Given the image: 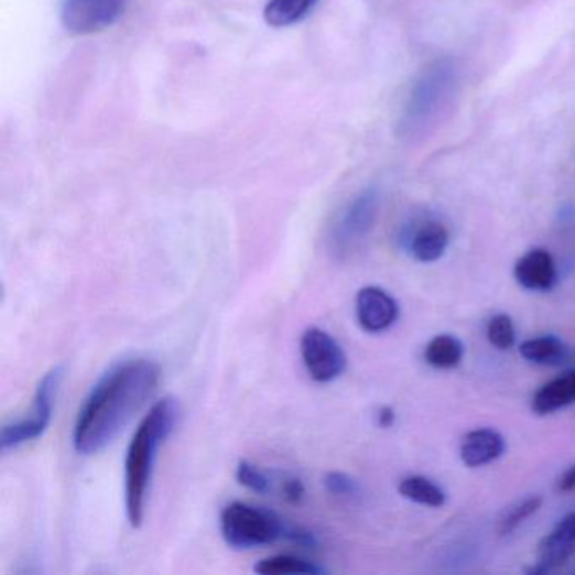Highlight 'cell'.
<instances>
[{
  "instance_id": "ffe728a7",
  "label": "cell",
  "mask_w": 575,
  "mask_h": 575,
  "mask_svg": "<svg viewBox=\"0 0 575 575\" xmlns=\"http://www.w3.org/2000/svg\"><path fill=\"white\" fill-rule=\"evenodd\" d=\"M543 500L540 497H529L525 500L518 501V503L511 505L508 510L503 511L500 520H498V533L501 536L510 535L518 527L529 520L530 517L536 513L542 508Z\"/></svg>"
},
{
  "instance_id": "7c38bea8",
  "label": "cell",
  "mask_w": 575,
  "mask_h": 575,
  "mask_svg": "<svg viewBox=\"0 0 575 575\" xmlns=\"http://www.w3.org/2000/svg\"><path fill=\"white\" fill-rule=\"evenodd\" d=\"M503 435L495 428H475L460 440L459 456L468 468H481L503 456Z\"/></svg>"
},
{
  "instance_id": "7402d4cb",
  "label": "cell",
  "mask_w": 575,
  "mask_h": 575,
  "mask_svg": "<svg viewBox=\"0 0 575 575\" xmlns=\"http://www.w3.org/2000/svg\"><path fill=\"white\" fill-rule=\"evenodd\" d=\"M237 481L250 491L259 492V495H265L272 489V479L269 478V475L250 460L241 459L238 463Z\"/></svg>"
},
{
  "instance_id": "52a82bcc",
  "label": "cell",
  "mask_w": 575,
  "mask_h": 575,
  "mask_svg": "<svg viewBox=\"0 0 575 575\" xmlns=\"http://www.w3.org/2000/svg\"><path fill=\"white\" fill-rule=\"evenodd\" d=\"M130 0H65L63 28L75 36H90L116 24L129 8Z\"/></svg>"
},
{
  "instance_id": "5b68a950",
  "label": "cell",
  "mask_w": 575,
  "mask_h": 575,
  "mask_svg": "<svg viewBox=\"0 0 575 575\" xmlns=\"http://www.w3.org/2000/svg\"><path fill=\"white\" fill-rule=\"evenodd\" d=\"M380 208V196L377 191L367 189L356 196L351 203L339 213L338 220L333 225L332 250L338 257L348 256L361 241L368 237Z\"/></svg>"
},
{
  "instance_id": "9a60e30c",
  "label": "cell",
  "mask_w": 575,
  "mask_h": 575,
  "mask_svg": "<svg viewBox=\"0 0 575 575\" xmlns=\"http://www.w3.org/2000/svg\"><path fill=\"white\" fill-rule=\"evenodd\" d=\"M520 355L530 364L558 365L567 356V346L557 336H536L520 345Z\"/></svg>"
},
{
  "instance_id": "6da1fadb",
  "label": "cell",
  "mask_w": 575,
  "mask_h": 575,
  "mask_svg": "<svg viewBox=\"0 0 575 575\" xmlns=\"http://www.w3.org/2000/svg\"><path fill=\"white\" fill-rule=\"evenodd\" d=\"M161 370L154 361L133 358L110 368L79 406L73 446L84 456L100 453L154 395Z\"/></svg>"
},
{
  "instance_id": "3957f363",
  "label": "cell",
  "mask_w": 575,
  "mask_h": 575,
  "mask_svg": "<svg viewBox=\"0 0 575 575\" xmlns=\"http://www.w3.org/2000/svg\"><path fill=\"white\" fill-rule=\"evenodd\" d=\"M221 536L231 549L250 551L256 546L270 545L281 539L294 542L297 529L273 511L253 505L234 501L220 514Z\"/></svg>"
},
{
  "instance_id": "9c48e42d",
  "label": "cell",
  "mask_w": 575,
  "mask_h": 575,
  "mask_svg": "<svg viewBox=\"0 0 575 575\" xmlns=\"http://www.w3.org/2000/svg\"><path fill=\"white\" fill-rule=\"evenodd\" d=\"M453 82V66L437 63L434 68L428 69L427 75H424V78L419 82L414 95L410 98L409 110H406L410 123L412 120L424 123L432 113L437 112V107H441L446 100L444 95L447 94Z\"/></svg>"
},
{
  "instance_id": "d6986e66",
  "label": "cell",
  "mask_w": 575,
  "mask_h": 575,
  "mask_svg": "<svg viewBox=\"0 0 575 575\" xmlns=\"http://www.w3.org/2000/svg\"><path fill=\"white\" fill-rule=\"evenodd\" d=\"M253 571H256L257 574L262 575L326 574V568L319 567V565L314 564V562L289 554H279L272 555V557L262 558V561L253 567Z\"/></svg>"
},
{
  "instance_id": "44dd1931",
  "label": "cell",
  "mask_w": 575,
  "mask_h": 575,
  "mask_svg": "<svg viewBox=\"0 0 575 575\" xmlns=\"http://www.w3.org/2000/svg\"><path fill=\"white\" fill-rule=\"evenodd\" d=\"M486 336L488 341L497 349H510L517 341V333H514V324L507 314H497L488 321L486 326Z\"/></svg>"
},
{
  "instance_id": "ba28073f",
  "label": "cell",
  "mask_w": 575,
  "mask_h": 575,
  "mask_svg": "<svg viewBox=\"0 0 575 575\" xmlns=\"http://www.w3.org/2000/svg\"><path fill=\"white\" fill-rule=\"evenodd\" d=\"M400 307L395 299L377 285H368L356 295V319L367 333H383L399 319Z\"/></svg>"
},
{
  "instance_id": "2e32d148",
  "label": "cell",
  "mask_w": 575,
  "mask_h": 575,
  "mask_svg": "<svg viewBox=\"0 0 575 575\" xmlns=\"http://www.w3.org/2000/svg\"><path fill=\"white\" fill-rule=\"evenodd\" d=\"M464 346L456 336L440 335L425 346L424 358L432 368L453 370L463 361Z\"/></svg>"
},
{
  "instance_id": "d4e9b609",
  "label": "cell",
  "mask_w": 575,
  "mask_h": 575,
  "mask_svg": "<svg viewBox=\"0 0 575 575\" xmlns=\"http://www.w3.org/2000/svg\"><path fill=\"white\" fill-rule=\"evenodd\" d=\"M557 489L561 492L575 491V466L568 468L567 471L561 476L557 482Z\"/></svg>"
},
{
  "instance_id": "5bb4252c",
  "label": "cell",
  "mask_w": 575,
  "mask_h": 575,
  "mask_svg": "<svg viewBox=\"0 0 575 575\" xmlns=\"http://www.w3.org/2000/svg\"><path fill=\"white\" fill-rule=\"evenodd\" d=\"M572 403H575V368L536 390L532 399V410L536 415H549Z\"/></svg>"
},
{
  "instance_id": "603a6c76",
  "label": "cell",
  "mask_w": 575,
  "mask_h": 575,
  "mask_svg": "<svg viewBox=\"0 0 575 575\" xmlns=\"http://www.w3.org/2000/svg\"><path fill=\"white\" fill-rule=\"evenodd\" d=\"M324 486L335 497L351 498L360 492L358 481L352 479L351 476L345 475V473H327L326 478H324Z\"/></svg>"
},
{
  "instance_id": "277c9868",
  "label": "cell",
  "mask_w": 575,
  "mask_h": 575,
  "mask_svg": "<svg viewBox=\"0 0 575 575\" xmlns=\"http://www.w3.org/2000/svg\"><path fill=\"white\" fill-rule=\"evenodd\" d=\"M63 377H65V368L54 367L41 378L34 393L33 405L24 417L18 421L9 422L0 432V444L2 449H15L22 444L36 441L37 437L46 432L53 417L54 403L58 397L59 387H62Z\"/></svg>"
},
{
  "instance_id": "8fae6325",
  "label": "cell",
  "mask_w": 575,
  "mask_h": 575,
  "mask_svg": "<svg viewBox=\"0 0 575 575\" xmlns=\"http://www.w3.org/2000/svg\"><path fill=\"white\" fill-rule=\"evenodd\" d=\"M514 279L527 291H552L557 284L558 273L554 257L543 249L530 250L514 263Z\"/></svg>"
},
{
  "instance_id": "cb8c5ba5",
  "label": "cell",
  "mask_w": 575,
  "mask_h": 575,
  "mask_svg": "<svg viewBox=\"0 0 575 575\" xmlns=\"http://www.w3.org/2000/svg\"><path fill=\"white\" fill-rule=\"evenodd\" d=\"M282 491H284L285 500L291 503H299L304 497V486L301 479L285 478L282 482Z\"/></svg>"
},
{
  "instance_id": "484cf974",
  "label": "cell",
  "mask_w": 575,
  "mask_h": 575,
  "mask_svg": "<svg viewBox=\"0 0 575 575\" xmlns=\"http://www.w3.org/2000/svg\"><path fill=\"white\" fill-rule=\"evenodd\" d=\"M395 422V410L392 406H381L378 410V425L383 428L392 427Z\"/></svg>"
},
{
  "instance_id": "7a4b0ae2",
  "label": "cell",
  "mask_w": 575,
  "mask_h": 575,
  "mask_svg": "<svg viewBox=\"0 0 575 575\" xmlns=\"http://www.w3.org/2000/svg\"><path fill=\"white\" fill-rule=\"evenodd\" d=\"M176 421L177 403L166 397L152 405L133 432L126 457V511L133 529L144 522L155 459L162 444L173 434Z\"/></svg>"
},
{
  "instance_id": "ac0fdd59",
  "label": "cell",
  "mask_w": 575,
  "mask_h": 575,
  "mask_svg": "<svg viewBox=\"0 0 575 575\" xmlns=\"http://www.w3.org/2000/svg\"><path fill=\"white\" fill-rule=\"evenodd\" d=\"M316 2L317 0H269L263 18L272 28H289L303 21Z\"/></svg>"
},
{
  "instance_id": "30bf717a",
  "label": "cell",
  "mask_w": 575,
  "mask_h": 575,
  "mask_svg": "<svg viewBox=\"0 0 575 575\" xmlns=\"http://www.w3.org/2000/svg\"><path fill=\"white\" fill-rule=\"evenodd\" d=\"M575 555V513L562 518L549 535L543 536L536 554V565L530 574H549L564 567Z\"/></svg>"
},
{
  "instance_id": "8992f818",
  "label": "cell",
  "mask_w": 575,
  "mask_h": 575,
  "mask_svg": "<svg viewBox=\"0 0 575 575\" xmlns=\"http://www.w3.org/2000/svg\"><path fill=\"white\" fill-rule=\"evenodd\" d=\"M301 356L307 373L317 383H332L345 373L346 352L329 333L311 326L301 336Z\"/></svg>"
},
{
  "instance_id": "4fadbf2b",
  "label": "cell",
  "mask_w": 575,
  "mask_h": 575,
  "mask_svg": "<svg viewBox=\"0 0 575 575\" xmlns=\"http://www.w3.org/2000/svg\"><path fill=\"white\" fill-rule=\"evenodd\" d=\"M449 230L440 221H425L409 238V252L422 263L437 262L449 247Z\"/></svg>"
},
{
  "instance_id": "e0dca14e",
  "label": "cell",
  "mask_w": 575,
  "mask_h": 575,
  "mask_svg": "<svg viewBox=\"0 0 575 575\" xmlns=\"http://www.w3.org/2000/svg\"><path fill=\"white\" fill-rule=\"evenodd\" d=\"M399 492L405 500L422 507L441 508L446 505V492L440 485L425 476H409L399 485Z\"/></svg>"
}]
</instances>
